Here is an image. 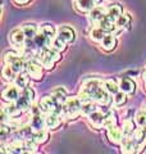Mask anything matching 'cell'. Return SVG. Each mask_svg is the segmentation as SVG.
Returning <instances> with one entry per match:
<instances>
[{
  "mask_svg": "<svg viewBox=\"0 0 146 154\" xmlns=\"http://www.w3.org/2000/svg\"><path fill=\"white\" fill-rule=\"evenodd\" d=\"M4 60H5V64H9L12 68L17 72V73H21L23 72V69H26V63L24 58L22 55L17 54L14 51H8L4 55Z\"/></svg>",
  "mask_w": 146,
  "mask_h": 154,
  "instance_id": "obj_1",
  "label": "cell"
},
{
  "mask_svg": "<svg viewBox=\"0 0 146 154\" xmlns=\"http://www.w3.org/2000/svg\"><path fill=\"white\" fill-rule=\"evenodd\" d=\"M60 103L58 102V100L54 98V96H44V98L38 102V109H40V112L44 113V114H47V113H51V112H55L58 105Z\"/></svg>",
  "mask_w": 146,
  "mask_h": 154,
  "instance_id": "obj_2",
  "label": "cell"
},
{
  "mask_svg": "<svg viewBox=\"0 0 146 154\" xmlns=\"http://www.w3.org/2000/svg\"><path fill=\"white\" fill-rule=\"evenodd\" d=\"M42 64H38L36 62H27L26 63V71L27 75L30 76V79L33 81H41L44 77V71H42Z\"/></svg>",
  "mask_w": 146,
  "mask_h": 154,
  "instance_id": "obj_3",
  "label": "cell"
},
{
  "mask_svg": "<svg viewBox=\"0 0 146 154\" xmlns=\"http://www.w3.org/2000/svg\"><path fill=\"white\" fill-rule=\"evenodd\" d=\"M19 95H21V93H19L18 86H7L2 93V98L8 103H16L19 98Z\"/></svg>",
  "mask_w": 146,
  "mask_h": 154,
  "instance_id": "obj_4",
  "label": "cell"
},
{
  "mask_svg": "<svg viewBox=\"0 0 146 154\" xmlns=\"http://www.w3.org/2000/svg\"><path fill=\"white\" fill-rule=\"evenodd\" d=\"M56 36L62 38L64 42H67V44H69V42H73L76 38V32L75 30H73L72 27L69 26H62L58 28L56 31Z\"/></svg>",
  "mask_w": 146,
  "mask_h": 154,
  "instance_id": "obj_5",
  "label": "cell"
},
{
  "mask_svg": "<svg viewBox=\"0 0 146 154\" xmlns=\"http://www.w3.org/2000/svg\"><path fill=\"white\" fill-rule=\"evenodd\" d=\"M9 40L13 45L16 46H23L24 42H26L27 37L24 35L23 28H14V30L9 33Z\"/></svg>",
  "mask_w": 146,
  "mask_h": 154,
  "instance_id": "obj_6",
  "label": "cell"
},
{
  "mask_svg": "<svg viewBox=\"0 0 146 154\" xmlns=\"http://www.w3.org/2000/svg\"><path fill=\"white\" fill-rule=\"evenodd\" d=\"M122 152L123 153H136L137 152L138 141L133 136H124L122 140Z\"/></svg>",
  "mask_w": 146,
  "mask_h": 154,
  "instance_id": "obj_7",
  "label": "cell"
},
{
  "mask_svg": "<svg viewBox=\"0 0 146 154\" xmlns=\"http://www.w3.org/2000/svg\"><path fill=\"white\" fill-rule=\"evenodd\" d=\"M106 136H108L110 143H113V144H120L122 140H123V137H124V134H123V130H120L119 127L111 126V127L108 128Z\"/></svg>",
  "mask_w": 146,
  "mask_h": 154,
  "instance_id": "obj_8",
  "label": "cell"
},
{
  "mask_svg": "<svg viewBox=\"0 0 146 154\" xmlns=\"http://www.w3.org/2000/svg\"><path fill=\"white\" fill-rule=\"evenodd\" d=\"M62 123V117L55 112L45 114V126L49 130H56Z\"/></svg>",
  "mask_w": 146,
  "mask_h": 154,
  "instance_id": "obj_9",
  "label": "cell"
},
{
  "mask_svg": "<svg viewBox=\"0 0 146 154\" xmlns=\"http://www.w3.org/2000/svg\"><path fill=\"white\" fill-rule=\"evenodd\" d=\"M119 89L127 95H132L136 91V84L129 77H122L119 80Z\"/></svg>",
  "mask_w": 146,
  "mask_h": 154,
  "instance_id": "obj_10",
  "label": "cell"
},
{
  "mask_svg": "<svg viewBox=\"0 0 146 154\" xmlns=\"http://www.w3.org/2000/svg\"><path fill=\"white\" fill-rule=\"evenodd\" d=\"M105 116L101 110H95L94 113H91L90 116H87V118H89V122L92 127H95V128H103V122H104V118H105Z\"/></svg>",
  "mask_w": 146,
  "mask_h": 154,
  "instance_id": "obj_11",
  "label": "cell"
},
{
  "mask_svg": "<svg viewBox=\"0 0 146 154\" xmlns=\"http://www.w3.org/2000/svg\"><path fill=\"white\" fill-rule=\"evenodd\" d=\"M122 14H123V9L119 4H110L108 8H105V17H108L113 22H115Z\"/></svg>",
  "mask_w": 146,
  "mask_h": 154,
  "instance_id": "obj_12",
  "label": "cell"
},
{
  "mask_svg": "<svg viewBox=\"0 0 146 154\" xmlns=\"http://www.w3.org/2000/svg\"><path fill=\"white\" fill-rule=\"evenodd\" d=\"M32 42H33V46L41 50V49H44V48H46V46L50 45L51 38H50V37H47L45 33H42L41 31H38V32H37V35L32 38Z\"/></svg>",
  "mask_w": 146,
  "mask_h": 154,
  "instance_id": "obj_13",
  "label": "cell"
},
{
  "mask_svg": "<svg viewBox=\"0 0 146 154\" xmlns=\"http://www.w3.org/2000/svg\"><path fill=\"white\" fill-rule=\"evenodd\" d=\"M117 46V37L113 33H106L101 41V49L105 51H113Z\"/></svg>",
  "mask_w": 146,
  "mask_h": 154,
  "instance_id": "obj_14",
  "label": "cell"
},
{
  "mask_svg": "<svg viewBox=\"0 0 146 154\" xmlns=\"http://www.w3.org/2000/svg\"><path fill=\"white\" fill-rule=\"evenodd\" d=\"M31 127L33 130H40V128H45V117L41 116V112L33 113L31 116Z\"/></svg>",
  "mask_w": 146,
  "mask_h": 154,
  "instance_id": "obj_15",
  "label": "cell"
},
{
  "mask_svg": "<svg viewBox=\"0 0 146 154\" xmlns=\"http://www.w3.org/2000/svg\"><path fill=\"white\" fill-rule=\"evenodd\" d=\"M95 8V3L92 0H76V9L81 13H89Z\"/></svg>",
  "mask_w": 146,
  "mask_h": 154,
  "instance_id": "obj_16",
  "label": "cell"
},
{
  "mask_svg": "<svg viewBox=\"0 0 146 154\" xmlns=\"http://www.w3.org/2000/svg\"><path fill=\"white\" fill-rule=\"evenodd\" d=\"M31 137H32L37 144H45V143L49 140V132L46 131L45 128L33 130Z\"/></svg>",
  "mask_w": 146,
  "mask_h": 154,
  "instance_id": "obj_17",
  "label": "cell"
},
{
  "mask_svg": "<svg viewBox=\"0 0 146 154\" xmlns=\"http://www.w3.org/2000/svg\"><path fill=\"white\" fill-rule=\"evenodd\" d=\"M104 16H105V9L99 7H95L92 11L89 12V19L92 23H99L104 18Z\"/></svg>",
  "mask_w": 146,
  "mask_h": 154,
  "instance_id": "obj_18",
  "label": "cell"
},
{
  "mask_svg": "<svg viewBox=\"0 0 146 154\" xmlns=\"http://www.w3.org/2000/svg\"><path fill=\"white\" fill-rule=\"evenodd\" d=\"M97 26L103 28L106 33H111L115 30V28H118V27H117V25H115V22H113L111 19H109L108 17H105V16H104V18L101 19L99 23H97Z\"/></svg>",
  "mask_w": 146,
  "mask_h": 154,
  "instance_id": "obj_19",
  "label": "cell"
},
{
  "mask_svg": "<svg viewBox=\"0 0 146 154\" xmlns=\"http://www.w3.org/2000/svg\"><path fill=\"white\" fill-rule=\"evenodd\" d=\"M17 72L14 71L13 68L9 64H5L3 67V71H2V76H3V79L7 81V82H14V80H16V77H17Z\"/></svg>",
  "mask_w": 146,
  "mask_h": 154,
  "instance_id": "obj_20",
  "label": "cell"
},
{
  "mask_svg": "<svg viewBox=\"0 0 146 154\" xmlns=\"http://www.w3.org/2000/svg\"><path fill=\"white\" fill-rule=\"evenodd\" d=\"M37 58H38V60H40V63L42 64L44 68H46V69H53V68H54L55 62L51 58H49L42 50H40V53H38Z\"/></svg>",
  "mask_w": 146,
  "mask_h": 154,
  "instance_id": "obj_21",
  "label": "cell"
},
{
  "mask_svg": "<svg viewBox=\"0 0 146 154\" xmlns=\"http://www.w3.org/2000/svg\"><path fill=\"white\" fill-rule=\"evenodd\" d=\"M105 35H106V32L101 27H99V26L94 27L90 31V38L92 41H95V42H101V41H103V38L105 37Z\"/></svg>",
  "mask_w": 146,
  "mask_h": 154,
  "instance_id": "obj_22",
  "label": "cell"
},
{
  "mask_svg": "<svg viewBox=\"0 0 146 154\" xmlns=\"http://www.w3.org/2000/svg\"><path fill=\"white\" fill-rule=\"evenodd\" d=\"M31 103H32V100L28 98L27 95H24L23 93H21L18 100L16 102V105L18 107V109H21L22 112H23V110H26V109H28V108L31 107Z\"/></svg>",
  "mask_w": 146,
  "mask_h": 154,
  "instance_id": "obj_23",
  "label": "cell"
},
{
  "mask_svg": "<svg viewBox=\"0 0 146 154\" xmlns=\"http://www.w3.org/2000/svg\"><path fill=\"white\" fill-rule=\"evenodd\" d=\"M22 28L24 31V35H26L27 40H32L38 32V28H37V26L35 25V23H27V25H24Z\"/></svg>",
  "mask_w": 146,
  "mask_h": 154,
  "instance_id": "obj_24",
  "label": "cell"
},
{
  "mask_svg": "<svg viewBox=\"0 0 146 154\" xmlns=\"http://www.w3.org/2000/svg\"><path fill=\"white\" fill-rule=\"evenodd\" d=\"M131 21H132V18H131L129 14H122V16L115 21V25L118 28H120V30H127V28L131 26Z\"/></svg>",
  "mask_w": 146,
  "mask_h": 154,
  "instance_id": "obj_25",
  "label": "cell"
},
{
  "mask_svg": "<svg viewBox=\"0 0 146 154\" xmlns=\"http://www.w3.org/2000/svg\"><path fill=\"white\" fill-rule=\"evenodd\" d=\"M28 76L27 75V72L24 73V72H21V73H18L17 75V77H16V80H14V84H16V86H18L19 89H26L27 86H28Z\"/></svg>",
  "mask_w": 146,
  "mask_h": 154,
  "instance_id": "obj_26",
  "label": "cell"
},
{
  "mask_svg": "<svg viewBox=\"0 0 146 154\" xmlns=\"http://www.w3.org/2000/svg\"><path fill=\"white\" fill-rule=\"evenodd\" d=\"M136 132V122L133 123L132 119H126L123 122V134L124 136H133Z\"/></svg>",
  "mask_w": 146,
  "mask_h": 154,
  "instance_id": "obj_27",
  "label": "cell"
},
{
  "mask_svg": "<svg viewBox=\"0 0 146 154\" xmlns=\"http://www.w3.org/2000/svg\"><path fill=\"white\" fill-rule=\"evenodd\" d=\"M51 95L54 96V98L59 103H65V100H67V90L64 88H62V86H58V88H55L54 90H53Z\"/></svg>",
  "mask_w": 146,
  "mask_h": 154,
  "instance_id": "obj_28",
  "label": "cell"
},
{
  "mask_svg": "<svg viewBox=\"0 0 146 154\" xmlns=\"http://www.w3.org/2000/svg\"><path fill=\"white\" fill-rule=\"evenodd\" d=\"M95 110H97L96 107V102H86V103H82V107H81V114L84 116H90L91 113H94Z\"/></svg>",
  "mask_w": 146,
  "mask_h": 154,
  "instance_id": "obj_29",
  "label": "cell"
},
{
  "mask_svg": "<svg viewBox=\"0 0 146 154\" xmlns=\"http://www.w3.org/2000/svg\"><path fill=\"white\" fill-rule=\"evenodd\" d=\"M104 88H105V90L108 91V93L110 94V95H114V94H117L118 91L120 90L119 89V84H117L114 80H106V81H104Z\"/></svg>",
  "mask_w": 146,
  "mask_h": 154,
  "instance_id": "obj_30",
  "label": "cell"
},
{
  "mask_svg": "<svg viewBox=\"0 0 146 154\" xmlns=\"http://www.w3.org/2000/svg\"><path fill=\"white\" fill-rule=\"evenodd\" d=\"M49 46H51L53 49H55V50L62 53V51H64L67 49V42H64L62 38L55 36L54 38H51V42H50V45H49Z\"/></svg>",
  "mask_w": 146,
  "mask_h": 154,
  "instance_id": "obj_31",
  "label": "cell"
},
{
  "mask_svg": "<svg viewBox=\"0 0 146 154\" xmlns=\"http://www.w3.org/2000/svg\"><path fill=\"white\" fill-rule=\"evenodd\" d=\"M113 102L117 107H122L123 104H126L127 102V94L123 93V91H118L117 94H114V98H113Z\"/></svg>",
  "mask_w": 146,
  "mask_h": 154,
  "instance_id": "obj_32",
  "label": "cell"
},
{
  "mask_svg": "<svg viewBox=\"0 0 146 154\" xmlns=\"http://www.w3.org/2000/svg\"><path fill=\"white\" fill-rule=\"evenodd\" d=\"M135 122H136V125H137L138 127L146 126V112H145L144 109L136 113V116H135Z\"/></svg>",
  "mask_w": 146,
  "mask_h": 154,
  "instance_id": "obj_33",
  "label": "cell"
},
{
  "mask_svg": "<svg viewBox=\"0 0 146 154\" xmlns=\"http://www.w3.org/2000/svg\"><path fill=\"white\" fill-rule=\"evenodd\" d=\"M38 31H41L42 33H45V35L47 37H50V38H54L56 36V31H55V28L53 27L51 25H44L40 27V30Z\"/></svg>",
  "mask_w": 146,
  "mask_h": 154,
  "instance_id": "obj_34",
  "label": "cell"
},
{
  "mask_svg": "<svg viewBox=\"0 0 146 154\" xmlns=\"http://www.w3.org/2000/svg\"><path fill=\"white\" fill-rule=\"evenodd\" d=\"M117 123V118H115V114L114 113H108L104 118V122H103V127L105 128H109L111 126H115Z\"/></svg>",
  "mask_w": 146,
  "mask_h": 154,
  "instance_id": "obj_35",
  "label": "cell"
},
{
  "mask_svg": "<svg viewBox=\"0 0 146 154\" xmlns=\"http://www.w3.org/2000/svg\"><path fill=\"white\" fill-rule=\"evenodd\" d=\"M135 137H136V140H137L138 143L146 144V126L141 127V128H138V130H136Z\"/></svg>",
  "mask_w": 146,
  "mask_h": 154,
  "instance_id": "obj_36",
  "label": "cell"
},
{
  "mask_svg": "<svg viewBox=\"0 0 146 154\" xmlns=\"http://www.w3.org/2000/svg\"><path fill=\"white\" fill-rule=\"evenodd\" d=\"M16 4H18V5H26V4H28L31 2V0H13Z\"/></svg>",
  "mask_w": 146,
  "mask_h": 154,
  "instance_id": "obj_37",
  "label": "cell"
},
{
  "mask_svg": "<svg viewBox=\"0 0 146 154\" xmlns=\"http://www.w3.org/2000/svg\"><path fill=\"white\" fill-rule=\"evenodd\" d=\"M142 79H144V81H146V68H145L144 72H142Z\"/></svg>",
  "mask_w": 146,
  "mask_h": 154,
  "instance_id": "obj_38",
  "label": "cell"
},
{
  "mask_svg": "<svg viewBox=\"0 0 146 154\" xmlns=\"http://www.w3.org/2000/svg\"><path fill=\"white\" fill-rule=\"evenodd\" d=\"M142 109H144V110H145V112H146V102H145V103L142 104Z\"/></svg>",
  "mask_w": 146,
  "mask_h": 154,
  "instance_id": "obj_39",
  "label": "cell"
},
{
  "mask_svg": "<svg viewBox=\"0 0 146 154\" xmlns=\"http://www.w3.org/2000/svg\"><path fill=\"white\" fill-rule=\"evenodd\" d=\"M92 2H94V3H95V4H99V3H100V2H101V0H92Z\"/></svg>",
  "mask_w": 146,
  "mask_h": 154,
  "instance_id": "obj_40",
  "label": "cell"
},
{
  "mask_svg": "<svg viewBox=\"0 0 146 154\" xmlns=\"http://www.w3.org/2000/svg\"><path fill=\"white\" fill-rule=\"evenodd\" d=\"M145 90H146V81H145Z\"/></svg>",
  "mask_w": 146,
  "mask_h": 154,
  "instance_id": "obj_41",
  "label": "cell"
}]
</instances>
